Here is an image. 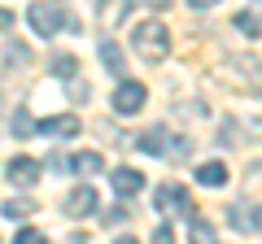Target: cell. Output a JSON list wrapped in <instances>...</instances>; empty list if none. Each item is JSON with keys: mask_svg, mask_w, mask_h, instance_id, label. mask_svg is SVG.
Wrapping results in <instances>:
<instances>
[{"mask_svg": "<svg viewBox=\"0 0 262 244\" xmlns=\"http://www.w3.org/2000/svg\"><path fill=\"white\" fill-rule=\"evenodd\" d=\"M13 244H48V235L35 231V227H22V231L13 235Z\"/></svg>", "mask_w": 262, "mask_h": 244, "instance_id": "cell-19", "label": "cell"}, {"mask_svg": "<svg viewBox=\"0 0 262 244\" xmlns=\"http://www.w3.org/2000/svg\"><path fill=\"white\" fill-rule=\"evenodd\" d=\"M27 22H31V31H35V35H48V39H53L61 27L79 31V22L66 18V13L57 9V5H48V0H35V5H31V9H27Z\"/></svg>", "mask_w": 262, "mask_h": 244, "instance_id": "cell-2", "label": "cell"}, {"mask_svg": "<svg viewBox=\"0 0 262 244\" xmlns=\"http://www.w3.org/2000/svg\"><path fill=\"white\" fill-rule=\"evenodd\" d=\"M136 144H140V153H149V157H166V153H175V149H170V131H166V127H149Z\"/></svg>", "mask_w": 262, "mask_h": 244, "instance_id": "cell-9", "label": "cell"}, {"mask_svg": "<svg viewBox=\"0 0 262 244\" xmlns=\"http://www.w3.org/2000/svg\"><path fill=\"white\" fill-rule=\"evenodd\" d=\"M227 223L236 231H258V214H249V205H227Z\"/></svg>", "mask_w": 262, "mask_h": 244, "instance_id": "cell-15", "label": "cell"}, {"mask_svg": "<svg viewBox=\"0 0 262 244\" xmlns=\"http://www.w3.org/2000/svg\"><path fill=\"white\" fill-rule=\"evenodd\" d=\"M70 170L83 175V179H92V175L105 170V157H101V153H75V157H70Z\"/></svg>", "mask_w": 262, "mask_h": 244, "instance_id": "cell-10", "label": "cell"}, {"mask_svg": "<svg viewBox=\"0 0 262 244\" xmlns=\"http://www.w3.org/2000/svg\"><path fill=\"white\" fill-rule=\"evenodd\" d=\"M48 70H53L57 79H66V83H70V79L79 75V57H70V53H53V57H48Z\"/></svg>", "mask_w": 262, "mask_h": 244, "instance_id": "cell-12", "label": "cell"}, {"mask_svg": "<svg viewBox=\"0 0 262 244\" xmlns=\"http://www.w3.org/2000/svg\"><path fill=\"white\" fill-rule=\"evenodd\" d=\"M9 127H13V135H18V140L35 131V122H31V113H27V109H18V113H13V122H9Z\"/></svg>", "mask_w": 262, "mask_h": 244, "instance_id": "cell-18", "label": "cell"}, {"mask_svg": "<svg viewBox=\"0 0 262 244\" xmlns=\"http://www.w3.org/2000/svg\"><path fill=\"white\" fill-rule=\"evenodd\" d=\"M144 101H149V87H144V83H136V79H118V87H114V113H118V118L140 113Z\"/></svg>", "mask_w": 262, "mask_h": 244, "instance_id": "cell-3", "label": "cell"}, {"mask_svg": "<svg viewBox=\"0 0 262 244\" xmlns=\"http://www.w3.org/2000/svg\"><path fill=\"white\" fill-rule=\"evenodd\" d=\"M39 131L53 135V140H75V135L83 131V122H79L75 113H57V118H44V122H39Z\"/></svg>", "mask_w": 262, "mask_h": 244, "instance_id": "cell-7", "label": "cell"}, {"mask_svg": "<svg viewBox=\"0 0 262 244\" xmlns=\"http://www.w3.org/2000/svg\"><path fill=\"white\" fill-rule=\"evenodd\" d=\"M144 5H153V9H166V5H170V0H144Z\"/></svg>", "mask_w": 262, "mask_h": 244, "instance_id": "cell-24", "label": "cell"}, {"mask_svg": "<svg viewBox=\"0 0 262 244\" xmlns=\"http://www.w3.org/2000/svg\"><path fill=\"white\" fill-rule=\"evenodd\" d=\"M114 244H140V240H131V235H122V240H114Z\"/></svg>", "mask_w": 262, "mask_h": 244, "instance_id": "cell-25", "label": "cell"}, {"mask_svg": "<svg viewBox=\"0 0 262 244\" xmlns=\"http://www.w3.org/2000/svg\"><path fill=\"white\" fill-rule=\"evenodd\" d=\"M105 223H127V209H122V205L110 209V214H105Z\"/></svg>", "mask_w": 262, "mask_h": 244, "instance_id": "cell-21", "label": "cell"}, {"mask_svg": "<svg viewBox=\"0 0 262 244\" xmlns=\"http://www.w3.org/2000/svg\"><path fill=\"white\" fill-rule=\"evenodd\" d=\"M101 61H105V70H110V75H118V79H122L127 61H122V48L114 44V39H101Z\"/></svg>", "mask_w": 262, "mask_h": 244, "instance_id": "cell-14", "label": "cell"}, {"mask_svg": "<svg viewBox=\"0 0 262 244\" xmlns=\"http://www.w3.org/2000/svg\"><path fill=\"white\" fill-rule=\"evenodd\" d=\"M258 231H262V205H258Z\"/></svg>", "mask_w": 262, "mask_h": 244, "instance_id": "cell-26", "label": "cell"}, {"mask_svg": "<svg viewBox=\"0 0 262 244\" xmlns=\"http://www.w3.org/2000/svg\"><path fill=\"white\" fill-rule=\"evenodd\" d=\"M35 201H31V197H13V201H5V205H0V214H5V218H13V223H18V218H31V214H35Z\"/></svg>", "mask_w": 262, "mask_h": 244, "instance_id": "cell-16", "label": "cell"}, {"mask_svg": "<svg viewBox=\"0 0 262 244\" xmlns=\"http://www.w3.org/2000/svg\"><path fill=\"white\" fill-rule=\"evenodd\" d=\"M153 244H175V231H170L166 223H158L153 227Z\"/></svg>", "mask_w": 262, "mask_h": 244, "instance_id": "cell-20", "label": "cell"}, {"mask_svg": "<svg viewBox=\"0 0 262 244\" xmlns=\"http://www.w3.org/2000/svg\"><path fill=\"white\" fill-rule=\"evenodd\" d=\"M219 0H188V9H214Z\"/></svg>", "mask_w": 262, "mask_h": 244, "instance_id": "cell-22", "label": "cell"}, {"mask_svg": "<svg viewBox=\"0 0 262 244\" xmlns=\"http://www.w3.org/2000/svg\"><path fill=\"white\" fill-rule=\"evenodd\" d=\"M153 205L166 209V214H188V218H192V209H196V205H188V192L179 188V183H162V188L153 192Z\"/></svg>", "mask_w": 262, "mask_h": 244, "instance_id": "cell-5", "label": "cell"}, {"mask_svg": "<svg viewBox=\"0 0 262 244\" xmlns=\"http://www.w3.org/2000/svg\"><path fill=\"white\" fill-rule=\"evenodd\" d=\"M110 188L127 201V197H136V192L144 188V175H140V170H131V166H118V170L110 175Z\"/></svg>", "mask_w": 262, "mask_h": 244, "instance_id": "cell-8", "label": "cell"}, {"mask_svg": "<svg viewBox=\"0 0 262 244\" xmlns=\"http://www.w3.org/2000/svg\"><path fill=\"white\" fill-rule=\"evenodd\" d=\"M5 27H13V13H5V9H0V31H5Z\"/></svg>", "mask_w": 262, "mask_h": 244, "instance_id": "cell-23", "label": "cell"}, {"mask_svg": "<svg viewBox=\"0 0 262 244\" xmlns=\"http://www.w3.org/2000/svg\"><path fill=\"white\" fill-rule=\"evenodd\" d=\"M131 48L140 53L144 66H162L170 57V31L162 27L158 18H149V22H140V27L131 31Z\"/></svg>", "mask_w": 262, "mask_h": 244, "instance_id": "cell-1", "label": "cell"}, {"mask_svg": "<svg viewBox=\"0 0 262 244\" xmlns=\"http://www.w3.org/2000/svg\"><path fill=\"white\" fill-rule=\"evenodd\" d=\"M61 209H66L70 218H92L96 209H101V197H96V188H92V183H79V188H70V192H66Z\"/></svg>", "mask_w": 262, "mask_h": 244, "instance_id": "cell-4", "label": "cell"}, {"mask_svg": "<svg viewBox=\"0 0 262 244\" xmlns=\"http://www.w3.org/2000/svg\"><path fill=\"white\" fill-rule=\"evenodd\" d=\"M5 61H9V66H27V61H31V48L27 44H5Z\"/></svg>", "mask_w": 262, "mask_h": 244, "instance_id": "cell-17", "label": "cell"}, {"mask_svg": "<svg viewBox=\"0 0 262 244\" xmlns=\"http://www.w3.org/2000/svg\"><path fill=\"white\" fill-rule=\"evenodd\" d=\"M232 27L241 31V35H262V5H253V9H241L232 18Z\"/></svg>", "mask_w": 262, "mask_h": 244, "instance_id": "cell-11", "label": "cell"}, {"mask_svg": "<svg viewBox=\"0 0 262 244\" xmlns=\"http://www.w3.org/2000/svg\"><path fill=\"white\" fill-rule=\"evenodd\" d=\"M196 183H206V188H223V183H227V166H223V161H206V166H196Z\"/></svg>", "mask_w": 262, "mask_h": 244, "instance_id": "cell-13", "label": "cell"}, {"mask_svg": "<svg viewBox=\"0 0 262 244\" xmlns=\"http://www.w3.org/2000/svg\"><path fill=\"white\" fill-rule=\"evenodd\" d=\"M5 175H9L13 188H35L39 183V161L35 157H13L9 166H5Z\"/></svg>", "mask_w": 262, "mask_h": 244, "instance_id": "cell-6", "label": "cell"}]
</instances>
